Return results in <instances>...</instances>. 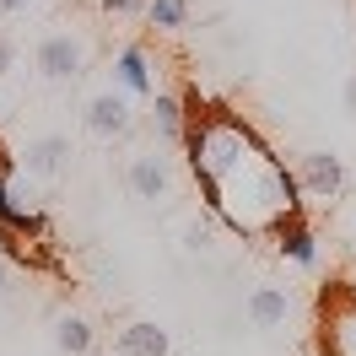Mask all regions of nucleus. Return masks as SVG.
Here are the masks:
<instances>
[{
    "instance_id": "nucleus-1",
    "label": "nucleus",
    "mask_w": 356,
    "mask_h": 356,
    "mask_svg": "<svg viewBox=\"0 0 356 356\" xmlns=\"http://www.w3.org/2000/svg\"><path fill=\"white\" fill-rule=\"evenodd\" d=\"M178 103H184V135L178 140L189 152V168L200 178L211 216H222L243 238H265L286 216L302 211L297 178L275 162V152L259 140L254 124H243L232 108L205 103L195 87L184 92Z\"/></svg>"
},
{
    "instance_id": "nucleus-9",
    "label": "nucleus",
    "mask_w": 356,
    "mask_h": 356,
    "mask_svg": "<svg viewBox=\"0 0 356 356\" xmlns=\"http://www.w3.org/2000/svg\"><path fill=\"white\" fill-rule=\"evenodd\" d=\"M130 189L140 195V200H156V195H168V156H156V152H140L130 156Z\"/></svg>"
},
{
    "instance_id": "nucleus-4",
    "label": "nucleus",
    "mask_w": 356,
    "mask_h": 356,
    "mask_svg": "<svg viewBox=\"0 0 356 356\" xmlns=\"http://www.w3.org/2000/svg\"><path fill=\"white\" fill-rule=\"evenodd\" d=\"M291 178H297V195H308V200H334L346 189V168L334 152H308Z\"/></svg>"
},
{
    "instance_id": "nucleus-13",
    "label": "nucleus",
    "mask_w": 356,
    "mask_h": 356,
    "mask_svg": "<svg viewBox=\"0 0 356 356\" xmlns=\"http://www.w3.org/2000/svg\"><path fill=\"white\" fill-rule=\"evenodd\" d=\"M152 130L162 140H178L184 135V103H178L173 92H152Z\"/></svg>"
},
{
    "instance_id": "nucleus-5",
    "label": "nucleus",
    "mask_w": 356,
    "mask_h": 356,
    "mask_svg": "<svg viewBox=\"0 0 356 356\" xmlns=\"http://www.w3.org/2000/svg\"><path fill=\"white\" fill-rule=\"evenodd\" d=\"M130 97L124 92H97L87 103V130L92 135H103V140H113V135H124L130 130Z\"/></svg>"
},
{
    "instance_id": "nucleus-14",
    "label": "nucleus",
    "mask_w": 356,
    "mask_h": 356,
    "mask_svg": "<svg viewBox=\"0 0 356 356\" xmlns=\"http://www.w3.org/2000/svg\"><path fill=\"white\" fill-rule=\"evenodd\" d=\"M152 27H184L189 22V0H146Z\"/></svg>"
},
{
    "instance_id": "nucleus-19",
    "label": "nucleus",
    "mask_w": 356,
    "mask_h": 356,
    "mask_svg": "<svg viewBox=\"0 0 356 356\" xmlns=\"http://www.w3.org/2000/svg\"><path fill=\"white\" fill-rule=\"evenodd\" d=\"M346 108L356 113V76H351V81H346Z\"/></svg>"
},
{
    "instance_id": "nucleus-8",
    "label": "nucleus",
    "mask_w": 356,
    "mask_h": 356,
    "mask_svg": "<svg viewBox=\"0 0 356 356\" xmlns=\"http://www.w3.org/2000/svg\"><path fill=\"white\" fill-rule=\"evenodd\" d=\"M119 356H173V340H168V330H162V324L135 318V324H124V330H119Z\"/></svg>"
},
{
    "instance_id": "nucleus-11",
    "label": "nucleus",
    "mask_w": 356,
    "mask_h": 356,
    "mask_svg": "<svg viewBox=\"0 0 356 356\" xmlns=\"http://www.w3.org/2000/svg\"><path fill=\"white\" fill-rule=\"evenodd\" d=\"M286 313H291V297L281 286H254V291H248V318H254L259 330L286 324Z\"/></svg>"
},
{
    "instance_id": "nucleus-6",
    "label": "nucleus",
    "mask_w": 356,
    "mask_h": 356,
    "mask_svg": "<svg viewBox=\"0 0 356 356\" xmlns=\"http://www.w3.org/2000/svg\"><path fill=\"white\" fill-rule=\"evenodd\" d=\"M113 81H119L124 97H152V92H156V81H152V49L130 44L124 54H119V65H113Z\"/></svg>"
},
{
    "instance_id": "nucleus-15",
    "label": "nucleus",
    "mask_w": 356,
    "mask_h": 356,
    "mask_svg": "<svg viewBox=\"0 0 356 356\" xmlns=\"http://www.w3.org/2000/svg\"><path fill=\"white\" fill-rule=\"evenodd\" d=\"M184 248H195V254L211 248V227H205V222H189V227H184Z\"/></svg>"
},
{
    "instance_id": "nucleus-17",
    "label": "nucleus",
    "mask_w": 356,
    "mask_h": 356,
    "mask_svg": "<svg viewBox=\"0 0 356 356\" xmlns=\"http://www.w3.org/2000/svg\"><path fill=\"white\" fill-rule=\"evenodd\" d=\"M97 6H103V11H113V17H124V11H135L140 0H97Z\"/></svg>"
},
{
    "instance_id": "nucleus-10",
    "label": "nucleus",
    "mask_w": 356,
    "mask_h": 356,
    "mask_svg": "<svg viewBox=\"0 0 356 356\" xmlns=\"http://www.w3.org/2000/svg\"><path fill=\"white\" fill-rule=\"evenodd\" d=\"M22 162H27V173H38V178H54L60 168L70 162V140L65 135H38L33 146L22 152Z\"/></svg>"
},
{
    "instance_id": "nucleus-2",
    "label": "nucleus",
    "mask_w": 356,
    "mask_h": 356,
    "mask_svg": "<svg viewBox=\"0 0 356 356\" xmlns=\"http://www.w3.org/2000/svg\"><path fill=\"white\" fill-rule=\"evenodd\" d=\"M318 351L324 356H356V286L334 281L318 297Z\"/></svg>"
},
{
    "instance_id": "nucleus-20",
    "label": "nucleus",
    "mask_w": 356,
    "mask_h": 356,
    "mask_svg": "<svg viewBox=\"0 0 356 356\" xmlns=\"http://www.w3.org/2000/svg\"><path fill=\"white\" fill-rule=\"evenodd\" d=\"M0 286H6V254H0Z\"/></svg>"
},
{
    "instance_id": "nucleus-12",
    "label": "nucleus",
    "mask_w": 356,
    "mask_h": 356,
    "mask_svg": "<svg viewBox=\"0 0 356 356\" xmlns=\"http://www.w3.org/2000/svg\"><path fill=\"white\" fill-rule=\"evenodd\" d=\"M92 340H97V334H92V324L81 318V313H60V324H54V346H60L65 356H87Z\"/></svg>"
},
{
    "instance_id": "nucleus-16",
    "label": "nucleus",
    "mask_w": 356,
    "mask_h": 356,
    "mask_svg": "<svg viewBox=\"0 0 356 356\" xmlns=\"http://www.w3.org/2000/svg\"><path fill=\"white\" fill-rule=\"evenodd\" d=\"M17 65V44H11V38H6V33H0V76H6V70Z\"/></svg>"
},
{
    "instance_id": "nucleus-7",
    "label": "nucleus",
    "mask_w": 356,
    "mask_h": 356,
    "mask_svg": "<svg viewBox=\"0 0 356 356\" xmlns=\"http://www.w3.org/2000/svg\"><path fill=\"white\" fill-rule=\"evenodd\" d=\"M275 248H281V259H291V265H318V238H313V227L302 222V211L275 227Z\"/></svg>"
},
{
    "instance_id": "nucleus-3",
    "label": "nucleus",
    "mask_w": 356,
    "mask_h": 356,
    "mask_svg": "<svg viewBox=\"0 0 356 356\" xmlns=\"http://www.w3.org/2000/svg\"><path fill=\"white\" fill-rule=\"evenodd\" d=\"M33 65H38V76H44V81H76V76H81V65H87V49H81V38H76V33L54 27V33H44V38H38Z\"/></svg>"
},
{
    "instance_id": "nucleus-18",
    "label": "nucleus",
    "mask_w": 356,
    "mask_h": 356,
    "mask_svg": "<svg viewBox=\"0 0 356 356\" xmlns=\"http://www.w3.org/2000/svg\"><path fill=\"white\" fill-rule=\"evenodd\" d=\"M33 0H0V17H17V11H27Z\"/></svg>"
}]
</instances>
